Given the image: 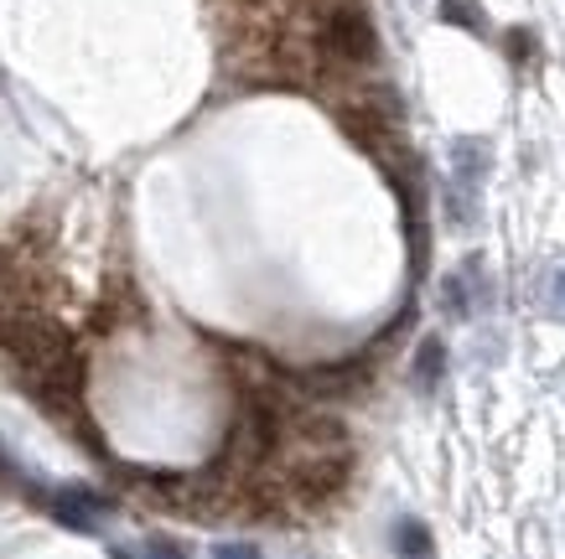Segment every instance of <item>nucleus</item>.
I'll return each mask as SVG.
<instances>
[{
    "label": "nucleus",
    "mask_w": 565,
    "mask_h": 559,
    "mask_svg": "<svg viewBox=\"0 0 565 559\" xmlns=\"http://www.w3.org/2000/svg\"><path fill=\"white\" fill-rule=\"evenodd\" d=\"M509 52H514V57H530V32H514V36H509Z\"/></svg>",
    "instance_id": "9b49d317"
},
{
    "label": "nucleus",
    "mask_w": 565,
    "mask_h": 559,
    "mask_svg": "<svg viewBox=\"0 0 565 559\" xmlns=\"http://www.w3.org/2000/svg\"><path fill=\"white\" fill-rule=\"evenodd\" d=\"M446 373V342L441 337H420V347H415V389L430 394L436 384H441Z\"/></svg>",
    "instance_id": "423d86ee"
},
{
    "label": "nucleus",
    "mask_w": 565,
    "mask_h": 559,
    "mask_svg": "<svg viewBox=\"0 0 565 559\" xmlns=\"http://www.w3.org/2000/svg\"><path fill=\"white\" fill-rule=\"evenodd\" d=\"M436 295H441V311L451 316V322H467V316H472V286H467V275H462V270L446 275Z\"/></svg>",
    "instance_id": "0eeeda50"
},
{
    "label": "nucleus",
    "mask_w": 565,
    "mask_h": 559,
    "mask_svg": "<svg viewBox=\"0 0 565 559\" xmlns=\"http://www.w3.org/2000/svg\"><path fill=\"white\" fill-rule=\"evenodd\" d=\"M322 52L332 63H343V68H363V63L379 57V32H374V21H369V11H363L359 0H343V6L327 11Z\"/></svg>",
    "instance_id": "f03ea898"
},
{
    "label": "nucleus",
    "mask_w": 565,
    "mask_h": 559,
    "mask_svg": "<svg viewBox=\"0 0 565 559\" xmlns=\"http://www.w3.org/2000/svg\"><path fill=\"white\" fill-rule=\"evenodd\" d=\"M151 559H188V555H182L172 539H151Z\"/></svg>",
    "instance_id": "9d476101"
},
{
    "label": "nucleus",
    "mask_w": 565,
    "mask_h": 559,
    "mask_svg": "<svg viewBox=\"0 0 565 559\" xmlns=\"http://www.w3.org/2000/svg\"><path fill=\"white\" fill-rule=\"evenodd\" d=\"M213 559H259V549H255V544H218V549H213Z\"/></svg>",
    "instance_id": "1a4fd4ad"
},
{
    "label": "nucleus",
    "mask_w": 565,
    "mask_h": 559,
    "mask_svg": "<svg viewBox=\"0 0 565 559\" xmlns=\"http://www.w3.org/2000/svg\"><path fill=\"white\" fill-rule=\"evenodd\" d=\"M296 497L301 503H327L332 492H343L348 482V451H322V456H311L296 466Z\"/></svg>",
    "instance_id": "7ed1b4c3"
},
{
    "label": "nucleus",
    "mask_w": 565,
    "mask_h": 559,
    "mask_svg": "<svg viewBox=\"0 0 565 559\" xmlns=\"http://www.w3.org/2000/svg\"><path fill=\"white\" fill-rule=\"evenodd\" d=\"M394 549H399L405 559H430L426 524H420V518H399V524H394Z\"/></svg>",
    "instance_id": "6e6552de"
},
{
    "label": "nucleus",
    "mask_w": 565,
    "mask_h": 559,
    "mask_svg": "<svg viewBox=\"0 0 565 559\" xmlns=\"http://www.w3.org/2000/svg\"><path fill=\"white\" fill-rule=\"evenodd\" d=\"M451 166H457L451 186H462V192H472V197H478L482 176H488V166H493V151H488V140H457V146H451Z\"/></svg>",
    "instance_id": "20e7f679"
},
{
    "label": "nucleus",
    "mask_w": 565,
    "mask_h": 559,
    "mask_svg": "<svg viewBox=\"0 0 565 559\" xmlns=\"http://www.w3.org/2000/svg\"><path fill=\"white\" fill-rule=\"evenodd\" d=\"M0 347L17 357V368L26 373V378H42L57 357L73 353V337L52 322L47 311L17 305V311H0Z\"/></svg>",
    "instance_id": "f257e3e1"
},
{
    "label": "nucleus",
    "mask_w": 565,
    "mask_h": 559,
    "mask_svg": "<svg viewBox=\"0 0 565 559\" xmlns=\"http://www.w3.org/2000/svg\"><path fill=\"white\" fill-rule=\"evenodd\" d=\"M52 513H57L68 528H94L99 524V513H104V497L68 487V492H57V497H52Z\"/></svg>",
    "instance_id": "39448f33"
},
{
    "label": "nucleus",
    "mask_w": 565,
    "mask_h": 559,
    "mask_svg": "<svg viewBox=\"0 0 565 559\" xmlns=\"http://www.w3.org/2000/svg\"><path fill=\"white\" fill-rule=\"evenodd\" d=\"M555 295H561V301H565V265H561V270H555Z\"/></svg>",
    "instance_id": "f8f14e48"
}]
</instances>
